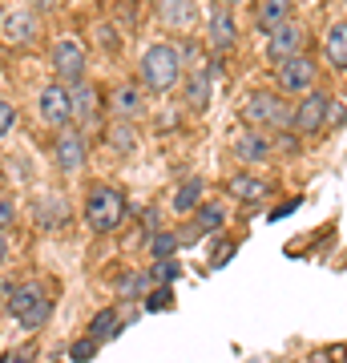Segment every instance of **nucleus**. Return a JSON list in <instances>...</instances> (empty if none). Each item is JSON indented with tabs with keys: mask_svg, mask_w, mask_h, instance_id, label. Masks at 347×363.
Returning <instances> with one entry per match:
<instances>
[{
	"mask_svg": "<svg viewBox=\"0 0 347 363\" xmlns=\"http://www.w3.org/2000/svg\"><path fill=\"white\" fill-rule=\"evenodd\" d=\"M138 77H142V89L150 93L178 89L182 77H186V45H174V40L150 45L142 52V61H138Z\"/></svg>",
	"mask_w": 347,
	"mask_h": 363,
	"instance_id": "obj_1",
	"label": "nucleus"
},
{
	"mask_svg": "<svg viewBox=\"0 0 347 363\" xmlns=\"http://www.w3.org/2000/svg\"><path fill=\"white\" fill-rule=\"evenodd\" d=\"M81 218L93 234H114L121 230L126 222V194L109 186V182H93L85 190V206H81Z\"/></svg>",
	"mask_w": 347,
	"mask_h": 363,
	"instance_id": "obj_2",
	"label": "nucleus"
},
{
	"mask_svg": "<svg viewBox=\"0 0 347 363\" xmlns=\"http://www.w3.org/2000/svg\"><path fill=\"white\" fill-rule=\"evenodd\" d=\"M243 117L250 130H263V133H287L291 130V101L283 93H270V89H250L243 101Z\"/></svg>",
	"mask_w": 347,
	"mask_h": 363,
	"instance_id": "obj_3",
	"label": "nucleus"
},
{
	"mask_svg": "<svg viewBox=\"0 0 347 363\" xmlns=\"http://www.w3.org/2000/svg\"><path fill=\"white\" fill-rule=\"evenodd\" d=\"M49 61H53V73L61 85H77L85 81V69H89V52L77 37H57L49 49Z\"/></svg>",
	"mask_w": 347,
	"mask_h": 363,
	"instance_id": "obj_4",
	"label": "nucleus"
},
{
	"mask_svg": "<svg viewBox=\"0 0 347 363\" xmlns=\"http://www.w3.org/2000/svg\"><path fill=\"white\" fill-rule=\"evenodd\" d=\"M37 117L49 125V130H69V121H73V105H69V85L61 81H49V85H40L37 89Z\"/></svg>",
	"mask_w": 347,
	"mask_h": 363,
	"instance_id": "obj_5",
	"label": "nucleus"
},
{
	"mask_svg": "<svg viewBox=\"0 0 347 363\" xmlns=\"http://www.w3.org/2000/svg\"><path fill=\"white\" fill-rule=\"evenodd\" d=\"M327 105H331V97L319 89H311L307 97H299L295 105H291V130L295 138H311V133H319L323 125H327Z\"/></svg>",
	"mask_w": 347,
	"mask_h": 363,
	"instance_id": "obj_6",
	"label": "nucleus"
},
{
	"mask_svg": "<svg viewBox=\"0 0 347 363\" xmlns=\"http://www.w3.org/2000/svg\"><path fill=\"white\" fill-rule=\"evenodd\" d=\"M275 81H279V93H283V97H295V101H299V97H307V93L315 89V81H319V65L303 52V57L283 61L279 73H275Z\"/></svg>",
	"mask_w": 347,
	"mask_h": 363,
	"instance_id": "obj_7",
	"label": "nucleus"
},
{
	"mask_svg": "<svg viewBox=\"0 0 347 363\" xmlns=\"http://www.w3.org/2000/svg\"><path fill=\"white\" fill-rule=\"evenodd\" d=\"M303 52H307V25L295 21V16L283 21V25L267 37V61H275V65H283L291 57H303Z\"/></svg>",
	"mask_w": 347,
	"mask_h": 363,
	"instance_id": "obj_8",
	"label": "nucleus"
},
{
	"mask_svg": "<svg viewBox=\"0 0 347 363\" xmlns=\"http://www.w3.org/2000/svg\"><path fill=\"white\" fill-rule=\"evenodd\" d=\"M231 154L238 157V162H246V166H263V162H270V157L279 154V145H275V138L263 130H238L231 138Z\"/></svg>",
	"mask_w": 347,
	"mask_h": 363,
	"instance_id": "obj_9",
	"label": "nucleus"
},
{
	"mask_svg": "<svg viewBox=\"0 0 347 363\" xmlns=\"http://www.w3.org/2000/svg\"><path fill=\"white\" fill-rule=\"evenodd\" d=\"M53 162L61 174H77L85 162H89V138L85 130H61L57 142H53Z\"/></svg>",
	"mask_w": 347,
	"mask_h": 363,
	"instance_id": "obj_10",
	"label": "nucleus"
},
{
	"mask_svg": "<svg viewBox=\"0 0 347 363\" xmlns=\"http://www.w3.org/2000/svg\"><path fill=\"white\" fill-rule=\"evenodd\" d=\"M0 37L4 45H13V49H28L33 40L40 37V21L33 9H13V13L0 16Z\"/></svg>",
	"mask_w": 347,
	"mask_h": 363,
	"instance_id": "obj_11",
	"label": "nucleus"
},
{
	"mask_svg": "<svg viewBox=\"0 0 347 363\" xmlns=\"http://www.w3.org/2000/svg\"><path fill=\"white\" fill-rule=\"evenodd\" d=\"M206 45L214 52H231L238 45V21H234V13L226 4H219L214 13L206 16Z\"/></svg>",
	"mask_w": 347,
	"mask_h": 363,
	"instance_id": "obj_12",
	"label": "nucleus"
},
{
	"mask_svg": "<svg viewBox=\"0 0 347 363\" xmlns=\"http://www.w3.org/2000/svg\"><path fill=\"white\" fill-rule=\"evenodd\" d=\"M226 194H231L238 206H255V202H263V198L275 194V186H270L263 174H246V169H238V174L226 178Z\"/></svg>",
	"mask_w": 347,
	"mask_h": 363,
	"instance_id": "obj_13",
	"label": "nucleus"
},
{
	"mask_svg": "<svg viewBox=\"0 0 347 363\" xmlns=\"http://www.w3.org/2000/svg\"><path fill=\"white\" fill-rule=\"evenodd\" d=\"M109 113L117 117V121H142L145 113H150V101H145L142 85H117L114 93H109Z\"/></svg>",
	"mask_w": 347,
	"mask_h": 363,
	"instance_id": "obj_14",
	"label": "nucleus"
},
{
	"mask_svg": "<svg viewBox=\"0 0 347 363\" xmlns=\"http://www.w3.org/2000/svg\"><path fill=\"white\" fill-rule=\"evenodd\" d=\"M214 77H219V69L214 65H190V77H182L186 85V105H190L194 113H202L206 105H210V97H214Z\"/></svg>",
	"mask_w": 347,
	"mask_h": 363,
	"instance_id": "obj_15",
	"label": "nucleus"
},
{
	"mask_svg": "<svg viewBox=\"0 0 347 363\" xmlns=\"http://www.w3.org/2000/svg\"><path fill=\"white\" fill-rule=\"evenodd\" d=\"M69 105H73L77 121H97V113H101V89L93 81H77V85H69Z\"/></svg>",
	"mask_w": 347,
	"mask_h": 363,
	"instance_id": "obj_16",
	"label": "nucleus"
},
{
	"mask_svg": "<svg viewBox=\"0 0 347 363\" xmlns=\"http://www.w3.org/2000/svg\"><path fill=\"white\" fill-rule=\"evenodd\" d=\"M40 298H45V283H37V279H25V283L13 286V295L4 298V311L13 315V319H25V315L37 307Z\"/></svg>",
	"mask_w": 347,
	"mask_h": 363,
	"instance_id": "obj_17",
	"label": "nucleus"
},
{
	"mask_svg": "<svg viewBox=\"0 0 347 363\" xmlns=\"http://www.w3.org/2000/svg\"><path fill=\"white\" fill-rule=\"evenodd\" d=\"M114 298L117 303H142L145 295H150V274L145 271H121V274H114Z\"/></svg>",
	"mask_w": 347,
	"mask_h": 363,
	"instance_id": "obj_18",
	"label": "nucleus"
},
{
	"mask_svg": "<svg viewBox=\"0 0 347 363\" xmlns=\"http://www.w3.org/2000/svg\"><path fill=\"white\" fill-rule=\"evenodd\" d=\"M154 9L166 28H194V21H198V4L194 0H154Z\"/></svg>",
	"mask_w": 347,
	"mask_h": 363,
	"instance_id": "obj_19",
	"label": "nucleus"
},
{
	"mask_svg": "<svg viewBox=\"0 0 347 363\" xmlns=\"http://www.w3.org/2000/svg\"><path fill=\"white\" fill-rule=\"evenodd\" d=\"M323 61L335 69V73H347V21H335L323 37Z\"/></svg>",
	"mask_w": 347,
	"mask_h": 363,
	"instance_id": "obj_20",
	"label": "nucleus"
},
{
	"mask_svg": "<svg viewBox=\"0 0 347 363\" xmlns=\"http://www.w3.org/2000/svg\"><path fill=\"white\" fill-rule=\"evenodd\" d=\"M202 202H206V178H198V174H194V178H186L178 190H174L170 210H174V214H194Z\"/></svg>",
	"mask_w": 347,
	"mask_h": 363,
	"instance_id": "obj_21",
	"label": "nucleus"
},
{
	"mask_svg": "<svg viewBox=\"0 0 347 363\" xmlns=\"http://www.w3.org/2000/svg\"><path fill=\"white\" fill-rule=\"evenodd\" d=\"M126 315L117 311V307H105V311H97L89 319V339H97V343H109V339H117L121 331H126Z\"/></svg>",
	"mask_w": 347,
	"mask_h": 363,
	"instance_id": "obj_22",
	"label": "nucleus"
},
{
	"mask_svg": "<svg viewBox=\"0 0 347 363\" xmlns=\"http://www.w3.org/2000/svg\"><path fill=\"white\" fill-rule=\"evenodd\" d=\"M291 9H295V0H258V9H255V25L270 37V33L283 25V21H291Z\"/></svg>",
	"mask_w": 347,
	"mask_h": 363,
	"instance_id": "obj_23",
	"label": "nucleus"
},
{
	"mask_svg": "<svg viewBox=\"0 0 347 363\" xmlns=\"http://www.w3.org/2000/svg\"><path fill=\"white\" fill-rule=\"evenodd\" d=\"M226 226V206L222 202H202L194 210V230L198 234H219Z\"/></svg>",
	"mask_w": 347,
	"mask_h": 363,
	"instance_id": "obj_24",
	"label": "nucleus"
},
{
	"mask_svg": "<svg viewBox=\"0 0 347 363\" xmlns=\"http://www.w3.org/2000/svg\"><path fill=\"white\" fill-rule=\"evenodd\" d=\"M178 230H154L150 234V259H174V255H178Z\"/></svg>",
	"mask_w": 347,
	"mask_h": 363,
	"instance_id": "obj_25",
	"label": "nucleus"
},
{
	"mask_svg": "<svg viewBox=\"0 0 347 363\" xmlns=\"http://www.w3.org/2000/svg\"><path fill=\"white\" fill-rule=\"evenodd\" d=\"M145 274H150V283L154 286H174L182 279V262L178 259H158Z\"/></svg>",
	"mask_w": 347,
	"mask_h": 363,
	"instance_id": "obj_26",
	"label": "nucleus"
},
{
	"mask_svg": "<svg viewBox=\"0 0 347 363\" xmlns=\"http://www.w3.org/2000/svg\"><path fill=\"white\" fill-rule=\"evenodd\" d=\"M49 319H53V298L45 295V298L37 303V307H33V311H28L25 319H16V323L25 327V331H40V327L49 323Z\"/></svg>",
	"mask_w": 347,
	"mask_h": 363,
	"instance_id": "obj_27",
	"label": "nucleus"
},
{
	"mask_svg": "<svg viewBox=\"0 0 347 363\" xmlns=\"http://www.w3.org/2000/svg\"><path fill=\"white\" fill-rule=\"evenodd\" d=\"M142 307H145L150 315L170 311V307H174V286H150V295L142 298Z\"/></svg>",
	"mask_w": 347,
	"mask_h": 363,
	"instance_id": "obj_28",
	"label": "nucleus"
},
{
	"mask_svg": "<svg viewBox=\"0 0 347 363\" xmlns=\"http://www.w3.org/2000/svg\"><path fill=\"white\" fill-rule=\"evenodd\" d=\"M65 214H69V210H65V202H61V198H49V206H45V202L37 206L40 226H61V222H65Z\"/></svg>",
	"mask_w": 347,
	"mask_h": 363,
	"instance_id": "obj_29",
	"label": "nucleus"
},
{
	"mask_svg": "<svg viewBox=\"0 0 347 363\" xmlns=\"http://www.w3.org/2000/svg\"><path fill=\"white\" fill-rule=\"evenodd\" d=\"M97 347H101V343H97V339H77V343H73V347H69V359L73 363H89L93 355H97Z\"/></svg>",
	"mask_w": 347,
	"mask_h": 363,
	"instance_id": "obj_30",
	"label": "nucleus"
},
{
	"mask_svg": "<svg viewBox=\"0 0 347 363\" xmlns=\"http://www.w3.org/2000/svg\"><path fill=\"white\" fill-rule=\"evenodd\" d=\"M0 363H37V343H21L0 355Z\"/></svg>",
	"mask_w": 347,
	"mask_h": 363,
	"instance_id": "obj_31",
	"label": "nucleus"
},
{
	"mask_svg": "<svg viewBox=\"0 0 347 363\" xmlns=\"http://www.w3.org/2000/svg\"><path fill=\"white\" fill-rule=\"evenodd\" d=\"M13 130H16V105L0 97V142H4Z\"/></svg>",
	"mask_w": 347,
	"mask_h": 363,
	"instance_id": "obj_32",
	"label": "nucleus"
},
{
	"mask_svg": "<svg viewBox=\"0 0 347 363\" xmlns=\"http://www.w3.org/2000/svg\"><path fill=\"white\" fill-rule=\"evenodd\" d=\"M109 142H114L117 150H129V145H133V133H129V125H126V121H117L114 130H109Z\"/></svg>",
	"mask_w": 347,
	"mask_h": 363,
	"instance_id": "obj_33",
	"label": "nucleus"
},
{
	"mask_svg": "<svg viewBox=\"0 0 347 363\" xmlns=\"http://www.w3.org/2000/svg\"><path fill=\"white\" fill-rule=\"evenodd\" d=\"M16 222V206L13 198H0V234H9V226Z\"/></svg>",
	"mask_w": 347,
	"mask_h": 363,
	"instance_id": "obj_34",
	"label": "nucleus"
},
{
	"mask_svg": "<svg viewBox=\"0 0 347 363\" xmlns=\"http://www.w3.org/2000/svg\"><path fill=\"white\" fill-rule=\"evenodd\" d=\"M231 255H234V242L226 238V242H219V247H214V259H210V267H214V271H219V267H226V262H231Z\"/></svg>",
	"mask_w": 347,
	"mask_h": 363,
	"instance_id": "obj_35",
	"label": "nucleus"
},
{
	"mask_svg": "<svg viewBox=\"0 0 347 363\" xmlns=\"http://www.w3.org/2000/svg\"><path fill=\"white\" fill-rule=\"evenodd\" d=\"M93 37L101 40L105 49H117V33H114V25H97V28H93Z\"/></svg>",
	"mask_w": 347,
	"mask_h": 363,
	"instance_id": "obj_36",
	"label": "nucleus"
},
{
	"mask_svg": "<svg viewBox=\"0 0 347 363\" xmlns=\"http://www.w3.org/2000/svg\"><path fill=\"white\" fill-rule=\"evenodd\" d=\"M343 121H347V105L331 101L327 105V125H343Z\"/></svg>",
	"mask_w": 347,
	"mask_h": 363,
	"instance_id": "obj_37",
	"label": "nucleus"
},
{
	"mask_svg": "<svg viewBox=\"0 0 347 363\" xmlns=\"http://www.w3.org/2000/svg\"><path fill=\"white\" fill-rule=\"evenodd\" d=\"M299 206H303V198H291V202H283L279 210H270V222H279V218H287V214H295Z\"/></svg>",
	"mask_w": 347,
	"mask_h": 363,
	"instance_id": "obj_38",
	"label": "nucleus"
},
{
	"mask_svg": "<svg viewBox=\"0 0 347 363\" xmlns=\"http://www.w3.org/2000/svg\"><path fill=\"white\" fill-rule=\"evenodd\" d=\"M9 259H13V238H9V234H0V267H4Z\"/></svg>",
	"mask_w": 347,
	"mask_h": 363,
	"instance_id": "obj_39",
	"label": "nucleus"
},
{
	"mask_svg": "<svg viewBox=\"0 0 347 363\" xmlns=\"http://www.w3.org/2000/svg\"><path fill=\"white\" fill-rule=\"evenodd\" d=\"M25 4L33 13H53V9H57V0H25Z\"/></svg>",
	"mask_w": 347,
	"mask_h": 363,
	"instance_id": "obj_40",
	"label": "nucleus"
},
{
	"mask_svg": "<svg viewBox=\"0 0 347 363\" xmlns=\"http://www.w3.org/2000/svg\"><path fill=\"white\" fill-rule=\"evenodd\" d=\"M307 363H335V355H331V351H315Z\"/></svg>",
	"mask_w": 347,
	"mask_h": 363,
	"instance_id": "obj_41",
	"label": "nucleus"
},
{
	"mask_svg": "<svg viewBox=\"0 0 347 363\" xmlns=\"http://www.w3.org/2000/svg\"><path fill=\"white\" fill-rule=\"evenodd\" d=\"M222 4H226V9H231V4H243V0H222Z\"/></svg>",
	"mask_w": 347,
	"mask_h": 363,
	"instance_id": "obj_42",
	"label": "nucleus"
},
{
	"mask_svg": "<svg viewBox=\"0 0 347 363\" xmlns=\"http://www.w3.org/2000/svg\"><path fill=\"white\" fill-rule=\"evenodd\" d=\"M0 69H4V61H0Z\"/></svg>",
	"mask_w": 347,
	"mask_h": 363,
	"instance_id": "obj_43",
	"label": "nucleus"
},
{
	"mask_svg": "<svg viewBox=\"0 0 347 363\" xmlns=\"http://www.w3.org/2000/svg\"><path fill=\"white\" fill-rule=\"evenodd\" d=\"M0 16H4V13H0Z\"/></svg>",
	"mask_w": 347,
	"mask_h": 363,
	"instance_id": "obj_44",
	"label": "nucleus"
}]
</instances>
